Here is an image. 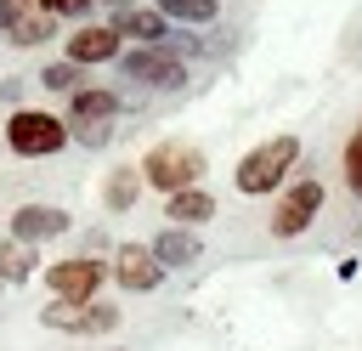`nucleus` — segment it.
<instances>
[{
	"label": "nucleus",
	"mask_w": 362,
	"mask_h": 351,
	"mask_svg": "<svg viewBox=\"0 0 362 351\" xmlns=\"http://www.w3.org/2000/svg\"><path fill=\"white\" fill-rule=\"evenodd\" d=\"M79 68H85V62H74V57H68V62H51V68L40 74V85H45V91H57V96H74V91H79V79H85Z\"/></svg>",
	"instance_id": "18"
},
{
	"label": "nucleus",
	"mask_w": 362,
	"mask_h": 351,
	"mask_svg": "<svg viewBox=\"0 0 362 351\" xmlns=\"http://www.w3.org/2000/svg\"><path fill=\"white\" fill-rule=\"evenodd\" d=\"M153 255L164 260V266H192V260H204V243H198V232L192 226H164L158 238H153Z\"/></svg>",
	"instance_id": "11"
},
{
	"label": "nucleus",
	"mask_w": 362,
	"mask_h": 351,
	"mask_svg": "<svg viewBox=\"0 0 362 351\" xmlns=\"http://www.w3.org/2000/svg\"><path fill=\"white\" fill-rule=\"evenodd\" d=\"M294 159H300V136H266L260 147H249V153L238 159L232 181H238L243 198H260V192L283 187V176L294 170Z\"/></svg>",
	"instance_id": "1"
},
{
	"label": "nucleus",
	"mask_w": 362,
	"mask_h": 351,
	"mask_svg": "<svg viewBox=\"0 0 362 351\" xmlns=\"http://www.w3.org/2000/svg\"><path fill=\"white\" fill-rule=\"evenodd\" d=\"M51 34H57L51 11H45V17H17V23L6 28V40H11V45H40V40H51Z\"/></svg>",
	"instance_id": "17"
},
{
	"label": "nucleus",
	"mask_w": 362,
	"mask_h": 351,
	"mask_svg": "<svg viewBox=\"0 0 362 351\" xmlns=\"http://www.w3.org/2000/svg\"><path fill=\"white\" fill-rule=\"evenodd\" d=\"M34 277V243L0 238V283H28Z\"/></svg>",
	"instance_id": "15"
},
{
	"label": "nucleus",
	"mask_w": 362,
	"mask_h": 351,
	"mask_svg": "<svg viewBox=\"0 0 362 351\" xmlns=\"http://www.w3.org/2000/svg\"><path fill=\"white\" fill-rule=\"evenodd\" d=\"M17 17H23V6H17V0H0V28H11Z\"/></svg>",
	"instance_id": "22"
},
{
	"label": "nucleus",
	"mask_w": 362,
	"mask_h": 351,
	"mask_svg": "<svg viewBox=\"0 0 362 351\" xmlns=\"http://www.w3.org/2000/svg\"><path fill=\"white\" fill-rule=\"evenodd\" d=\"M158 6H164L170 23H198V28L215 23V0H158Z\"/></svg>",
	"instance_id": "19"
},
{
	"label": "nucleus",
	"mask_w": 362,
	"mask_h": 351,
	"mask_svg": "<svg viewBox=\"0 0 362 351\" xmlns=\"http://www.w3.org/2000/svg\"><path fill=\"white\" fill-rule=\"evenodd\" d=\"M113 277H119V289L147 294V289H158L164 260L153 255V243H119V249H113Z\"/></svg>",
	"instance_id": "7"
},
{
	"label": "nucleus",
	"mask_w": 362,
	"mask_h": 351,
	"mask_svg": "<svg viewBox=\"0 0 362 351\" xmlns=\"http://www.w3.org/2000/svg\"><path fill=\"white\" fill-rule=\"evenodd\" d=\"M119 68H124L130 79L153 85V91H181V85H187V68H181V57H175V51H164V40H147V45H141V51H130Z\"/></svg>",
	"instance_id": "5"
},
{
	"label": "nucleus",
	"mask_w": 362,
	"mask_h": 351,
	"mask_svg": "<svg viewBox=\"0 0 362 351\" xmlns=\"http://www.w3.org/2000/svg\"><path fill=\"white\" fill-rule=\"evenodd\" d=\"M68 226H74V215L62 204H17V215H11V238H23V243L62 238Z\"/></svg>",
	"instance_id": "9"
},
{
	"label": "nucleus",
	"mask_w": 362,
	"mask_h": 351,
	"mask_svg": "<svg viewBox=\"0 0 362 351\" xmlns=\"http://www.w3.org/2000/svg\"><path fill=\"white\" fill-rule=\"evenodd\" d=\"M141 181H147V176H141V164H119V170L107 176V192H102V198H107V209H119V215H124V209L136 204Z\"/></svg>",
	"instance_id": "16"
},
{
	"label": "nucleus",
	"mask_w": 362,
	"mask_h": 351,
	"mask_svg": "<svg viewBox=\"0 0 362 351\" xmlns=\"http://www.w3.org/2000/svg\"><path fill=\"white\" fill-rule=\"evenodd\" d=\"M345 181H351V192L362 198V125H356V136L345 142Z\"/></svg>",
	"instance_id": "20"
},
{
	"label": "nucleus",
	"mask_w": 362,
	"mask_h": 351,
	"mask_svg": "<svg viewBox=\"0 0 362 351\" xmlns=\"http://www.w3.org/2000/svg\"><path fill=\"white\" fill-rule=\"evenodd\" d=\"M317 209H322V181H294V192L277 204V215H272V232L277 238H300L311 221H317Z\"/></svg>",
	"instance_id": "8"
},
{
	"label": "nucleus",
	"mask_w": 362,
	"mask_h": 351,
	"mask_svg": "<svg viewBox=\"0 0 362 351\" xmlns=\"http://www.w3.org/2000/svg\"><path fill=\"white\" fill-rule=\"evenodd\" d=\"M68 130H74V125L57 119V113H45V108H17V113L6 119V147L23 153V159H51V153H62Z\"/></svg>",
	"instance_id": "2"
},
{
	"label": "nucleus",
	"mask_w": 362,
	"mask_h": 351,
	"mask_svg": "<svg viewBox=\"0 0 362 351\" xmlns=\"http://www.w3.org/2000/svg\"><path fill=\"white\" fill-rule=\"evenodd\" d=\"M17 6H28V0H17Z\"/></svg>",
	"instance_id": "24"
},
{
	"label": "nucleus",
	"mask_w": 362,
	"mask_h": 351,
	"mask_svg": "<svg viewBox=\"0 0 362 351\" xmlns=\"http://www.w3.org/2000/svg\"><path fill=\"white\" fill-rule=\"evenodd\" d=\"M102 277H107V260H96V255H74V260H51L45 266V283L62 300H90L102 289Z\"/></svg>",
	"instance_id": "6"
},
{
	"label": "nucleus",
	"mask_w": 362,
	"mask_h": 351,
	"mask_svg": "<svg viewBox=\"0 0 362 351\" xmlns=\"http://www.w3.org/2000/svg\"><path fill=\"white\" fill-rule=\"evenodd\" d=\"M40 323L45 328H62V334H113L119 328V306H96V294L90 300H51V306H40Z\"/></svg>",
	"instance_id": "4"
},
{
	"label": "nucleus",
	"mask_w": 362,
	"mask_h": 351,
	"mask_svg": "<svg viewBox=\"0 0 362 351\" xmlns=\"http://www.w3.org/2000/svg\"><path fill=\"white\" fill-rule=\"evenodd\" d=\"M40 6H45L51 17H79V11L90 6V0H40Z\"/></svg>",
	"instance_id": "21"
},
{
	"label": "nucleus",
	"mask_w": 362,
	"mask_h": 351,
	"mask_svg": "<svg viewBox=\"0 0 362 351\" xmlns=\"http://www.w3.org/2000/svg\"><path fill=\"white\" fill-rule=\"evenodd\" d=\"M113 113H119V96H113V91H85V85H79V91H74V102H68V119H74V125L113 119Z\"/></svg>",
	"instance_id": "14"
},
{
	"label": "nucleus",
	"mask_w": 362,
	"mask_h": 351,
	"mask_svg": "<svg viewBox=\"0 0 362 351\" xmlns=\"http://www.w3.org/2000/svg\"><path fill=\"white\" fill-rule=\"evenodd\" d=\"M130 6H136V0H113V11H130Z\"/></svg>",
	"instance_id": "23"
},
{
	"label": "nucleus",
	"mask_w": 362,
	"mask_h": 351,
	"mask_svg": "<svg viewBox=\"0 0 362 351\" xmlns=\"http://www.w3.org/2000/svg\"><path fill=\"white\" fill-rule=\"evenodd\" d=\"M119 40H124V34H119L113 23H107V28H79V34H68V57L85 62V68H90V62H113V57H119Z\"/></svg>",
	"instance_id": "10"
},
{
	"label": "nucleus",
	"mask_w": 362,
	"mask_h": 351,
	"mask_svg": "<svg viewBox=\"0 0 362 351\" xmlns=\"http://www.w3.org/2000/svg\"><path fill=\"white\" fill-rule=\"evenodd\" d=\"M164 209H170V221H181V226H198V221H209L215 215V198L192 181V187H175V192H164Z\"/></svg>",
	"instance_id": "12"
},
{
	"label": "nucleus",
	"mask_w": 362,
	"mask_h": 351,
	"mask_svg": "<svg viewBox=\"0 0 362 351\" xmlns=\"http://www.w3.org/2000/svg\"><path fill=\"white\" fill-rule=\"evenodd\" d=\"M113 28L119 34H136V40H164L170 34V17H164V6H130V11H113Z\"/></svg>",
	"instance_id": "13"
},
{
	"label": "nucleus",
	"mask_w": 362,
	"mask_h": 351,
	"mask_svg": "<svg viewBox=\"0 0 362 351\" xmlns=\"http://www.w3.org/2000/svg\"><path fill=\"white\" fill-rule=\"evenodd\" d=\"M141 176L158 187V192H175V187H192L204 176V153L192 142H158L147 159H141Z\"/></svg>",
	"instance_id": "3"
}]
</instances>
